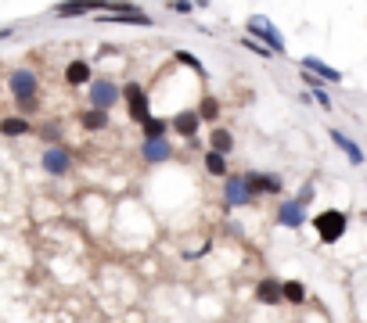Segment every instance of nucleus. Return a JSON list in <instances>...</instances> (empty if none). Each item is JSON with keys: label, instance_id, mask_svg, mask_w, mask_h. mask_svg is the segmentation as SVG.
Segmentation results:
<instances>
[{"label": "nucleus", "instance_id": "nucleus-14", "mask_svg": "<svg viewBox=\"0 0 367 323\" xmlns=\"http://www.w3.org/2000/svg\"><path fill=\"white\" fill-rule=\"evenodd\" d=\"M140 158H145L148 166H162V162L173 158V144L169 140H145L140 144Z\"/></svg>", "mask_w": 367, "mask_h": 323}, {"label": "nucleus", "instance_id": "nucleus-6", "mask_svg": "<svg viewBox=\"0 0 367 323\" xmlns=\"http://www.w3.org/2000/svg\"><path fill=\"white\" fill-rule=\"evenodd\" d=\"M223 201H227V208H249L256 201V194L245 183V172H231L227 180H223Z\"/></svg>", "mask_w": 367, "mask_h": 323}, {"label": "nucleus", "instance_id": "nucleus-11", "mask_svg": "<svg viewBox=\"0 0 367 323\" xmlns=\"http://www.w3.org/2000/svg\"><path fill=\"white\" fill-rule=\"evenodd\" d=\"M328 137H331V144H335V148H339L346 158H349V166H364V151H360V144L353 140V137H349V133H342V129L339 126H335V129H328Z\"/></svg>", "mask_w": 367, "mask_h": 323}, {"label": "nucleus", "instance_id": "nucleus-25", "mask_svg": "<svg viewBox=\"0 0 367 323\" xmlns=\"http://www.w3.org/2000/svg\"><path fill=\"white\" fill-rule=\"evenodd\" d=\"M36 133L47 140V148H58V140H61V126L58 122H47V126H40Z\"/></svg>", "mask_w": 367, "mask_h": 323}, {"label": "nucleus", "instance_id": "nucleus-29", "mask_svg": "<svg viewBox=\"0 0 367 323\" xmlns=\"http://www.w3.org/2000/svg\"><path fill=\"white\" fill-rule=\"evenodd\" d=\"M313 101L321 104L324 111H331V97H328V90H324V87H321V90H313Z\"/></svg>", "mask_w": 367, "mask_h": 323}, {"label": "nucleus", "instance_id": "nucleus-5", "mask_svg": "<svg viewBox=\"0 0 367 323\" xmlns=\"http://www.w3.org/2000/svg\"><path fill=\"white\" fill-rule=\"evenodd\" d=\"M123 101H126V115H130L137 126L151 119V101H148V90L130 79V83H123Z\"/></svg>", "mask_w": 367, "mask_h": 323}, {"label": "nucleus", "instance_id": "nucleus-28", "mask_svg": "<svg viewBox=\"0 0 367 323\" xmlns=\"http://www.w3.org/2000/svg\"><path fill=\"white\" fill-rule=\"evenodd\" d=\"M313 194H317V190H313V183L306 180V183H302V187H299V194H295V201H299V205H310V201H313Z\"/></svg>", "mask_w": 367, "mask_h": 323}, {"label": "nucleus", "instance_id": "nucleus-19", "mask_svg": "<svg viewBox=\"0 0 367 323\" xmlns=\"http://www.w3.org/2000/svg\"><path fill=\"white\" fill-rule=\"evenodd\" d=\"M209 151H216V155H231L234 151V133L227 126H216L209 133Z\"/></svg>", "mask_w": 367, "mask_h": 323}, {"label": "nucleus", "instance_id": "nucleus-20", "mask_svg": "<svg viewBox=\"0 0 367 323\" xmlns=\"http://www.w3.org/2000/svg\"><path fill=\"white\" fill-rule=\"evenodd\" d=\"M0 133L4 137H25V133H36V129L22 115H8V119H0Z\"/></svg>", "mask_w": 367, "mask_h": 323}, {"label": "nucleus", "instance_id": "nucleus-2", "mask_svg": "<svg viewBox=\"0 0 367 323\" xmlns=\"http://www.w3.org/2000/svg\"><path fill=\"white\" fill-rule=\"evenodd\" d=\"M310 223H313L321 245H339V241L346 237V230H349V216L342 212V208H324V212H317Z\"/></svg>", "mask_w": 367, "mask_h": 323}, {"label": "nucleus", "instance_id": "nucleus-3", "mask_svg": "<svg viewBox=\"0 0 367 323\" xmlns=\"http://www.w3.org/2000/svg\"><path fill=\"white\" fill-rule=\"evenodd\" d=\"M245 36L263 40L270 54H274V58L281 54V58H284V36H281V29H277L274 22H270L266 14H252V19L245 22Z\"/></svg>", "mask_w": 367, "mask_h": 323}, {"label": "nucleus", "instance_id": "nucleus-16", "mask_svg": "<svg viewBox=\"0 0 367 323\" xmlns=\"http://www.w3.org/2000/svg\"><path fill=\"white\" fill-rule=\"evenodd\" d=\"M65 83H69V87H90V83H94L90 61H83V58L69 61V65H65Z\"/></svg>", "mask_w": 367, "mask_h": 323}, {"label": "nucleus", "instance_id": "nucleus-8", "mask_svg": "<svg viewBox=\"0 0 367 323\" xmlns=\"http://www.w3.org/2000/svg\"><path fill=\"white\" fill-rule=\"evenodd\" d=\"M202 129V119H198V111L195 108H180L177 115L169 119V133H177V137H184L187 144H195V133Z\"/></svg>", "mask_w": 367, "mask_h": 323}, {"label": "nucleus", "instance_id": "nucleus-13", "mask_svg": "<svg viewBox=\"0 0 367 323\" xmlns=\"http://www.w3.org/2000/svg\"><path fill=\"white\" fill-rule=\"evenodd\" d=\"M94 22H101V25H145V29H151L155 25V19L148 11H123V14H98Z\"/></svg>", "mask_w": 367, "mask_h": 323}, {"label": "nucleus", "instance_id": "nucleus-22", "mask_svg": "<svg viewBox=\"0 0 367 323\" xmlns=\"http://www.w3.org/2000/svg\"><path fill=\"white\" fill-rule=\"evenodd\" d=\"M195 111H198V119H202V122H216V119H220V97L205 93L202 101L195 104Z\"/></svg>", "mask_w": 367, "mask_h": 323}, {"label": "nucleus", "instance_id": "nucleus-17", "mask_svg": "<svg viewBox=\"0 0 367 323\" xmlns=\"http://www.w3.org/2000/svg\"><path fill=\"white\" fill-rule=\"evenodd\" d=\"M281 302L284 305H306V284L302 280H281Z\"/></svg>", "mask_w": 367, "mask_h": 323}, {"label": "nucleus", "instance_id": "nucleus-10", "mask_svg": "<svg viewBox=\"0 0 367 323\" xmlns=\"http://www.w3.org/2000/svg\"><path fill=\"white\" fill-rule=\"evenodd\" d=\"M245 183H249L252 194H281V190H284L281 176H274V172H260V169H249V172H245Z\"/></svg>", "mask_w": 367, "mask_h": 323}, {"label": "nucleus", "instance_id": "nucleus-7", "mask_svg": "<svg viewBox=\"0 0 367 323\" xmlns=\"http://www.w3.org/2000/svg\"><path fill=\"white\" fill-rule=\"evenodd\" d=\"M40 166H43L47 176H69L72 172V155L61 148V144H58V148H43Z\"/></svg>", "mask_w": 367, "mask_h": 323}, {"label": "nucleus", "instance_id": "nucleus-21", "mask_svg": "<svg viewBox=\"0 0 367 323\" xmlns=\"http://www.w3.org/2000/svg\"><path fill=\"white\" fill-rule=\"evenodd\" d=\"M140 133H145V140H166V133H169V119L151 115L148 122H140Z\"/></svg>", "mask_w": 367, "mask_h": 323}, {"label": "nucleus", "instance_id": "nucleus-18", "mask_svg": "<svg viewBox=\"0 0 367 323\" xmlns=\"http://www.w3.org/2000/svg\"><path fill=\"white\" fill-rule=\"evenodd\" d=\"M79 126H83L87 133H105L108 129V111H98V108L79 111Z\"/></svg>", "mask_w": 367, "mask_h": 323}, {"label": "nucleus", "instance_id": "nucleus-12", "mask_svg": "<svg viewBox=\"0 0 367 323\" xmlns=\"http://www.w3.org/2000/svg\"><path fill=\"white\" fill-rule=\"evenodd\" d=\"M299 69H302V72H310V76H317V79H321V83H342V72H339V69H331L328 61L313 58V54L299 58Z\"/></svg>", "mask_w": 367, "mask_h": 323}, {"label": "nucleus", "instance_id": "nucleus-24", "mask_svg": "<svg viewBox=\"0 0 367 323\" xmlns=\"http://www.w3.org/2000/svg\"><path fill=\"white\" fill-rule=\"evenodd\" d=\"M173 58H177V61L184 65V69H191V72H195L198 79H205V65H202L195 54H191V51H173Z\"/></svg>", "mask_w": 367, "mask_h": 323}, {"label": "nucleus", "instance_id": "nucleus-9", "mask_svg": "<svg viewBox=\"0 0 367 323\" xmlns=\"http://www.w3.org/2000/svg\"><path fill=\"white\" fill-rule=\"evenodd\" d=\"M284 230H299V226H306V205H299L295 198H281V205H277V216H274Z\"/></svg>", "mask_w": 367, "mask_h": 323}, {"label": "nucleus", "instance_id": "nucleus-15", "mask_svg": "<svg viewBox=\"0 0 367 323\" xmlns=\"http://www.w3.org/2000/svg\"><path fill=\"white\" fill-rule=\"evenodd\" d=\"M252 295H256L260 305H284V302H281V280H277V277H260Z\"/></svg>", "mask_w": 367, "mask_h": 323}, {"label": "nucleus", "instance_id": "nucleus-23", "mask_svg": "<svg viewBox=\"0 0 367 323\" xmlns=\"http://www.w3.org/2000/svg\"><path fill=\"white\" fill-rule=\"evenodd\" d=\"M205 172L209 176H231V166H227V155H216V151H205Z\"/></svg>", "mask_w": 367, "mask_h": 323}, {"label": "nucleus", "instance_id": "nucleus-27", "mask_svg": "<svg viewBox=\"0 0 367 323\" xmlns=\"http://www.w3.org/2000/svg\"><path fill=\"white\" fill-rule=\"evenodd\" d=\"M166 8L177 14H195V0H166Z\"/></svg>", "mask_w": 367, "mask_h": 323}, {"label": "nucleus", "instance_id": "nucleus-1", "mask_svg": "<svg viewBox=\"0 0 367 323\" xmlns=\"http://www.w3.org/2000/svg\"><path fill=\"white\" fill-rule=\"evenodd\" d=\"M8 90H11V97H14V104H19V115L25 119V115H33V111L40 108V76L33 72V69H14L11 76H8Z\"/></svg>", "mask_w": 367, "mask_h": 323}, {"label": "nucleus", "instance_id": "nucleus-26", "mask_svg": "<svg viewBox=\"0 0 367 323\" xmlns=\"http://www.w3.org/2000/svg\"><path fill=\"white\" fill-rule=\"evenodd\" d=\"M238 47H245V51H252L256 58H274V54H270L260 40H252V36H242V40H238Z\"/></svg>", "mask_w": 367, "mask_h": 323}, {"label": "nucleus", "instance_id": "nucleus-4", "mask_svg": "<svg viewBox=\"0 0 367 323\" xmlns=\"http://www.w3.org/2000/svg\"><path fill=\"white\" fill-rule=\"evenodd\" d=\"M87 101H90V108H98V111H112L123 101V87L112 76H94V83L87 87Z\"/></svg>", "mask_w": 367, "mask_h": 323}, {"label": "nucleus", "instance_id": "nucleus-30", "mask_svg": "<svg viewBox=\"0 0 367 323\" xmlns=\"http://www.w3.org/2000/svg\"><path fill=\"white\" fill-rule=\"evenodd\" d=\"M11 32H14V25H4V29H0V40H8Z\"/></svg>", "mask_w": 367, "mask_h": 323}]
</instances>
